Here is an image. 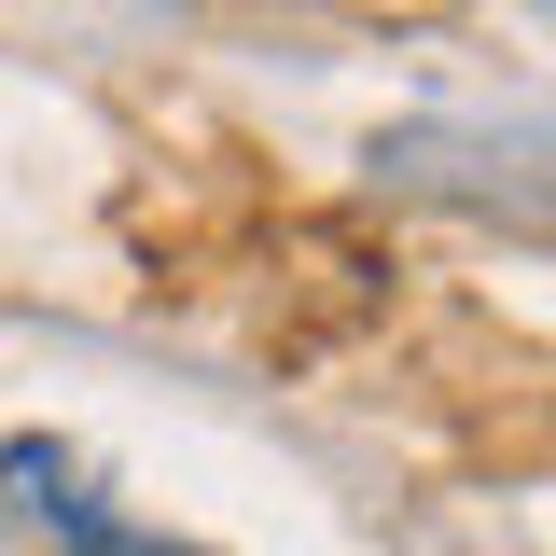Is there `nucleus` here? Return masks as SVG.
<instances>
[{
  "label": "nucleus",
  "instance_id": "obj_1",
  "mask_svg": "<svg viewBox=\"0 0 556 556\" xmlns=\"http://www.w3.org/2000/svg\"><path fill=\"white\" fill-rule=\"evenodd\" d=\"M0 486H14V515H42V529H70L84 556H181V543H153V529H126V515H112L98 486L70 473L56 445H14V459H0Z\"/></svg>",
  "mask_w": 556,
  "mask_h": 556
}]
</instances>
